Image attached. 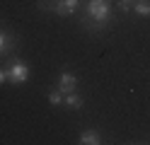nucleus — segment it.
Segmentation results:
<instances>
[{
    "label": "nucleus",
    "instance_id": "nucleus-4",
    "mask_svg": "<svg viewBox=\"0 0 150 145\" xmlns=\"http://www.w3.org/2000/svg\"><path fill=\"white\" fill-rule=\"evenodd\" d=\"M78 10H80V0H56V3H53V12L61 15V17L75 15Z\"/></svg>",
    "mask_w": 150,
    "mask_h": 145
},
{
    "label": "nucleus",
    "instance_id": "nucleus-5",
    "mask_svg": "<svg viewBox=\"0 0 150 145\" xmlns=\"http://www.w3.org/2000/svg\"><path fill=\"white\" fill-rule=\"evenodd\" d=\"M15 48H17V39L10 32H3L0 29V56H10Z\"/></svg>",
    "mask_w": 150,
    "mask_h": 145
},
{
    "label": "nucleus",
    "instance_id": "nucleus-2",
    "mask_svg": "<svg viewBox=\"0 0 150 145\" xmlns=\"http://www.w3.org/2000/svg\"><path fill=\"white\" fill-rule=\"evenodd\" d=\"M7 80L12 85H24L29 80V65L22 63V61H15L10 68H7Z\"/></svg>",
    "mask_w": 150,
    "mask_h": 145
},
{
    "label": "nucleus",
    "instance_id": "nucleus-1",
    "mask_svg": "<svg viewBox=\"0 0 150 145\" xmlns=\"http://www.w3.org/2000/svg\"><path fill=\"white\" fill-rule=\"evenodd\" d=\"M111 10H114L111 0H87L85 17H87V22H95V27H104L111 19Z\"/></svg>",
    "mask_w": 150,
    "mask_h": 145
},
{
    "label": "nucleus",
    "instance_id": "nucleus-7",
    "mask_svg": "<svg viewBox=\"0 0 150 145\" xmlns=\"http://www.w3.org/2000/svg\"><path fill=\"white\" fill-rule=\"evenodd\" d=\"M82 97L78 92H70V94H63V106H68V109H82Z\"/></svg>",
    "mask_w": 150,
    "mask_h": 145
},
{
    "label": "nucleus",
    "instance_id": "nucleus-10",
    "mask_svg": "<svg viewBox=\"0 0 150 145\" xmlns=\"http://www.w3.org/2000/svg\"><path fill=\"white\" fill-rule=\"evenodd\" d=\"M116 7L121 10V12H128V10L133 7V0H119V3H116Z\"/></svg>",
    "mask_w": 150,
    "mask_h": 145
},
{
    "label": "nucleus",
    "instance_id": "nucleus-8",
    "mask_svg": "<svg viewBox=\"0 0 150 145\" xmlns=\"http://www.w3.org/2000/svg\"><path fill=\"white\" fill-rule=\"evenodd\" d=\"M133 12L140 17H150V0H133Z\"/></svg>",
    "mask_w": 150,
    "mask_h": 145
},
{
    "label": "nucleus",
    "instance_id": "nucleus-11",
    "mask_svg": "<svg viewBox=\"0 0 150 145\" xmlns=\"http://www.w3.org/2000/svg\"><path fill=\"white\" fill-rule=\"evenodd\" d=\"M5 82H10L7 80V70H0V85H5Z\"/></svg>",
    "mask_w": 150,
    "mask_h": 145
},
{
    "label": "nucleus",
    "instance_id": "nucleus-6",
    "mask_svg": "<svg viewBox=\"0 0 150 145\" xmlns=\"http://www.w3.org/2000/svg\"><path fill=\"white\" fill-rule=\"evenodd\" d=\"M78 143H80V145H99V143H102V135H99L97 131L90 128V131H82V133H80V140H78Z\"/></svg>",
    "mask_w": 150,
    "mask_h": 145
},
{
    "label": "nucleus",
    "instance_id": "nucleus-3",
    "mask_svg": "<svg viewBox=\"0 0 150 145\" xmlns=\"http://www.w3.org/2000/svg\"><path fill=\"white\" fill-rule=\"evenodd\" d=\"M75 90H78V77H75L73 73H68V70H63L58 75V92L61 94H70Z\"/></svg>",
    "mask_w": 150,
    "mask_h": 145
},
{
    "label": "nucleus",
    "instance_id": "nucleus-9",
    "mask_svg": "<svg viewBox=\"0 0 150 145\" xmlns=\"http://www.w3.org/2000/svg\"><path fill=\"white\" fill-rule=\"evenodd\" d=\"M49 102H51V106H63V94L53 90V92L49 94Z\"/></svg>",
    "mask_w": 150,
    "mask_h": 145
}]
</instances>
